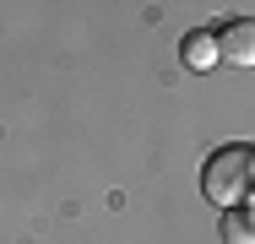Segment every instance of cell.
Returning a JSON list of instances; mask_svg holds the SVG:
<instances>
[{
  "instance_id": "obj_1",
  "label": "cell",
  "mask_w": 255,
  "mask_h": 244,
  "mask_svg": "<svg viewBox=\"0 0 255 244\" xmlns=\"http://www.w3.org/2000/svg\"><path fill=\"white\" fill-rule=\"evenodd\" d=\"M201 195L212 206L234 212V206H250L255 201V146L250 141H228L206 157L201 168Z\"/></svg>"
},
{
  "instance_id": "obj_2",
  "label": "cell",
  "mask_w": 255,
  "mask_h": 244,
  "mask_svg": "<svg viewBox=\"0 0 255 244\" xmlns=\"http://www.w3.org/2000/svg\"><path fill=\"white\" fill-rule=\"evenodd\" d=\"M217 44H223V60H228V65H245V71H255V22H250V16L228 22V27L217 33Z\"/></svg>"
},
{
  "instance_id": "obj_3",
  "label": "cell",
  "mask_w": 255,
  "mask_h": 244,
  "mask_svg": "<svg viewBox=\"0 0 255 244\" xmlns=\"http://www.w3.org/2000/svg\"><path fill=\"white\" fill-rule=\"evenodd\" d=\"M179 54H185V65L190 71H212V65H223V44H217V33L212 27H196V33H185L179 38Z\"/></svg>"
},
{
  "instance_id": "obj_4",
  "label": "cell",
  "mask_w": 255,
  "mask_h": 244,
  "mask_svg": "<svg viewBox=\"0 0 255 244\" xmlns=\"http://www.w3.org/2000/svg\"><path fill=\"white\" fill-rule=\"evenodd\" d=\"M223 244H255V212L250 206L223 212Z\"/></svg>"
}]
</instances>
